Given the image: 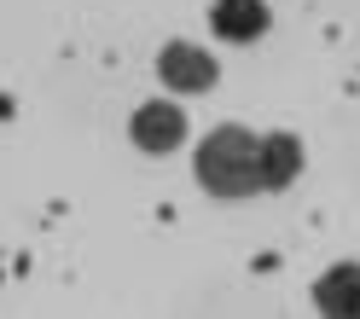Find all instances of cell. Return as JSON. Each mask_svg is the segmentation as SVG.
Instances as JSON below:
<instances>
[{
	"label": "cell",
	"instance_id": "1",
	"mask_svg": "<svg viewBox=\"0 0 360 319\" xmlns=\"http://www.w3.org/2000/svg\"><path fill=\"white\" fill-rule=\"evenodd\" d=\"M192 174L198 186L221 203H238V197H256L262 192V134H250L244 122H221L210 128L192 151Z\"/></svg>",
	"mask_w": 360,
	"mask_h": 319
},
{
	"label": "cell",
	"instance_id": "2",
	"mask_svg": "<svg viewBox=\"0 0 360 319\" xmlns=\"http://www.w3.org/2000/svg\"><path fill=\"white\" fill-rule=\"evenodd\" d=\"M128 140L140 145L146 157H169L174 145H186V117H180L174 99H146L128 117Z\"/></svg>",
	"mask_w": 360,
	"mask_h": 319
},
{
	"label": "cell",
	"instance_id": "3",
	"mask_svg": "<svg viewBox=\"0 0 360 319\" xmlns=\"http://www.w3.org/2000/svg\"><path fill=\"white\" fill-rule=\"evenodd\" d=\"M157 76H163L169 93H210L215 87V58L204 47H192V41H169L163 53H157Z\"/></svg>",
	"mask_w": 360,
	"mask_h": 319
},
{
	"label": "cell",
	"instance_id": "4",
	"mask_svg": "<svg viewBox=\"0 0 360 319\" xmlns=\"http://www.w3.org/2000/svg\"><path fill=\"white\" fill-rule=\"evenodd\" d=\"M314 308L320 319H360V261H337L314 279Z\"/></svg>",
	"mask_w": 360,
	"mask_h": 319
},
{
	"label": "cell",
	"instance_id": "5",
	"mask_svg": "<svg viewBox=\"0 0 360 319\" xmlns=\"http://www.w3.org/2000/svg\"><path fill=\"white\" fill-rule=\"evenodd\" d=\"M267 24H274L267 0H215V6H210V30H215L221 41H238V47L262 41Z\"/></svg>",
	"mask_w": 360,
	"mask_h": 319
},
{
	"label": "cell",
	"instance_id": "6",
	"mask_svg": "<svg viewBox=\"0 0 360 319\" xmlns=\"http://www.w3.org/2000/svg\"><path fill=\"white\" fill-rule=\"evenodd\" d=\"M302 140L297 134H285V128H274V134H262V192H285L290 180L302 174Z\"/></svg>",
	"mask_w": 360,
	"mask_h": 319
}]
</instances>
